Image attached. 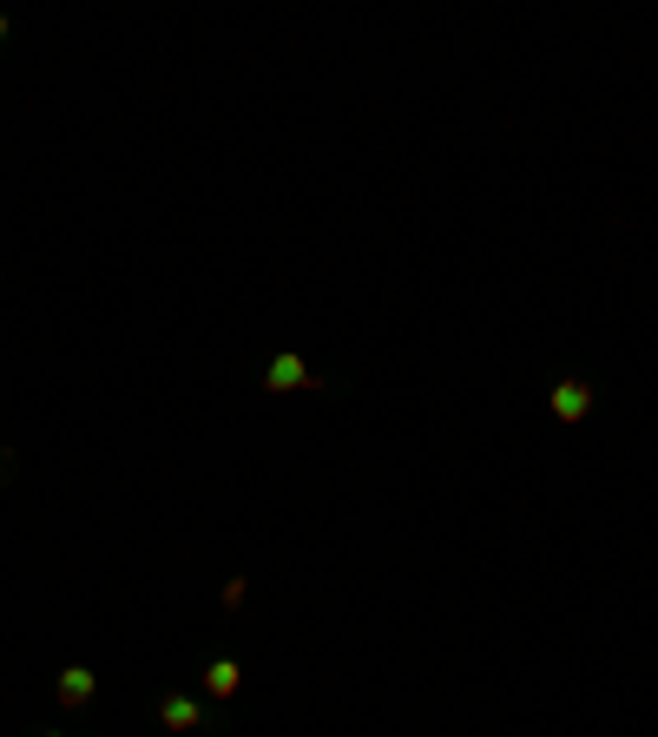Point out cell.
<instances>
[{"mask_svg":"<svg viewBox=\"0 0 658 737\" xmlns=\"http://www.w3.org/2000/svg\"><path fill=\"white\" fill-rule=\"evenodd\" d=\"M264 389H270V395H283V389H316V369L297 356V349H283V356H270Z\"/></svg>","mask_w":658,"mask_h":737,"instance_id":"1","label":"cell"},{"mask_svg":"<svg viewBox=\"0 0 658 737\" xmlns=\"http://www.w3.org/2000/svg\"><path fill=\"white\" fill-rule=\"evenodd\" d=\"M586 415H593V382L566 376L560 389H553V422H586Z\"/></svg>","mask_w":658,"mask_h":737,"instance_id":"2","label":"cell"},{"mask_svg":"<svg viewBox=\"0 0 658 737\" xmlns=\"http://www.w3.org/2000/svg\"><path fill=\"white\" fill-rule=\"evenodd\" d=\"M53 691H60V705H86V698L99 691V678H93V665H66Z\"/></svg>","mask_w":658,"mask_h":737,"instance_id":"3","label":"cell"},{"mask_svg":"<svg viewBox=\"0 0 658 737\" xmlns=\"http://www.w3.org/2000/svg\"><path fill=\"white\" fill-rule=\"evenodd\" d=\"M158 724H165V731H198L204 711H198V698H165V705H158Z\"/></svg>","mask_w":658,"mask_h":737,"instance_id":"4","label":"cell"},{"mask_svg":"<svg viewBox=\"0 0 658 737\" xmlns=\"http://www.w3.org/2000/svg\"><path fill=\"white\" fill-rule=\"evenodd\" d=\"M237 685H244V672H237V659H211V665H204V691H211V698H231Z\"/></svg>","mask_w":658,"mask_h":737,"instance_id":"5","label":"cell"},{"mask_svg":"<svg viewBox=\"0 0 658 737\" xmlns=\"http://www.w3.org/2000/svg\"><path fill=\"white\" fill-rule=\"evenodd\" d=\"M7 468H14V461H7V455H0V481H7Z\"/></svg>","mask_w":658,"mask_h":737,"instance_id":"6","label":"cell"},{"mask_svg":"<svg viewBox=\"0 0 658 737\" xmlns=\"http://www.w3.org/2000/svg\"><path fill=\"white\" fill-rule=\"evenodd\" d=\"M0 40H7V14H0Z\"/></svg>","mask_w":658,"mask_h":737,"instance_id":"7","label":"cell"}]
</instances>
